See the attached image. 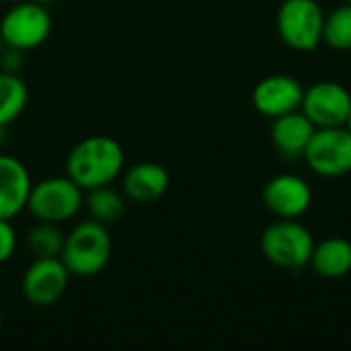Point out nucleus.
<instances>
[{
	"label": "nucleus",
	"instance_id": "obj_1",
	"mask_svg": "<svg viewBox=\"0 0 351 351\" xmlns=\"http://www.w3.org/2000/svg\"><path fill=\"white\" fill-rule=\"evenodd\" d=\"M123 148L109 136L80 140L66 158V175L82 189L111 185L123 173Z\"/></svg>",
	"mask_w": 351,
	"mask_h": 351
},
{
	"label": "nucleus",
	"instance_id": "obj_2",
	"mask_svg": "<svg viewBox=\"0 0 351 351\" xmlns=\"http://www.w3.org/2000/svg\"><path fill=\"white\" fill-rule=\"evenodd\" d=\"M111 234L109 228L97 220L78 222L68 237L64 239L62 263L70 271V276L93 278L101 274L111 259Z\"/></svg>",
	"mask_w": 351,
	"mask_h": 351
},
{
	"label": "nucleus",
	"instance_id": "obj_3",
	"mask_svg": "<svg viewBox=\"0 0 351 351\" xmlns=\"http://www.w3.org/2000/svg\"><path fill=\"white\" fill-rule=\"evenodd\" d=\"M84 204V191L68 177H49L31 187L27 210L39 222L62 224L72 220Z\"/></svg>",
	"mask_w": 351,
	"mask_h": 351
},
{
	"label": "nucleus",
	"instance_id": "obj_4",
	"mask_svg": "<svg viewBox=\"0 0 351 351\" xmlns=\"http://www.w3.org/2000/svg\"><path fill=\"white\" fill-rule=\"evenodd\" d=\"M51 33V14L41 2H14L0 21V37L6 47L29 51L47 41Z\"/></svg>",
	"mask_w": 351,
	"mask_h": 351
},
{
	"label": "nucleus",
	"instance_id": "obj_5",
	"mask_svg": "<svg viewBox=\"0 0 351 351\" xmlns=\"http://www.w3.org/2000/svg\"><path fill=\"white\" fill-rule=\"evenodd\" d=\"M315 249L313 234L306 226L296 220H286L271 224L261 237V251L265 259L280 269H300L311 263Z\"/></svg>",
	"mask_w": 351,
	"mask_h": 351
},
{
	"label": "nucleus",
	"instance_id": "obj_6",
	"mask_svg": "<svg viewBox=\"0 0 351 351\" xmlns=\"http://www.w3.org/2000/svg\"><path fill=\"white\" fill-rule=\"evenodd\" d=\"M325 12L317 0H284L278 10L280 39L296 51H313L323 41Z\"/></svg>",
	"mask_w": 351,
	"mask_h": 351
},
{
	"label": "nucleus",
	"instance_id": "obj_7",
	"mask_svg": "<svg viewBox=\"0 0 351 351\" xmlns=\"http://www.w3.org/2000/svg\"><path fill=\"white\" fill-rule=\"evenodd\" d=\"M302 158L321 177L348 175L351 173V132L346 125L317 128Z\"/></svg>",
	"mask_w": 351,
	"mask_h": 351
},
{
	"label": "nucleus",
	"instance_id": "obj_8",
	"mask_svg": "<svg viewBox=\"0 0 351 351\" xmlns=\"http://www.w3.org/2000/svg\"><path fill=\"white\" fill-rule=\"evenodd\" d=\"M68 280L70 271L60 257L33 259V263L23 274L21 292L25 300L33 306H51L66 294Z\"/></svg>",
	"mask_w": 351,
	"mask_h": 351
},
{
	"label": "nucleus",
	"instance_id": "obj_9",
	"mask_svg": "<svg viewBox=\"0 0 351 351\" xmlns=\"http://www.w3.org/2000/svg\"><path fill=\"white\" fill-rule=\"evenodd\" d=\"M351 95L339 82H317L304 90L300 111L313 121L315 128L346 125L350 115Z\"/></svg>",
	"mask_w": 351,
	"mask_h": 351
},
{
	"label": "nucleus",
	"instance_id": "obj_10",
	"mask_svg": "<svg viewBox=\"0 0 351 351\" xmlns=\"http://www.w3.org/2000/svg\"><path fill=\"white\" fill-rule=\"evenodd\" d=\"M302 84L286 74H271L259 80L253 88V105L265 117H280L302 107Z\"/></svg>",
	"mask_w": 351,
	"mask_h": 351
},
{
	"label": "nucleus",
	"instance_id": "obj_11",
	"mask_svg": "<svg viewBox=\"0 0 351 351\" xmlns=\"http://www.w3.org/2000/svg\"><path fill=\"white\" fill-rule=\"evenodd\" d=\"M263 204L278 218L294 220L311 208L313 191L298 175H278L263 187Z\"/></svg>",
	"mask_w": 351,
	"mask_h": 351
},
{
	"label": "nucleus",
	"instance_id": "obj_12",
	"mask_svg": "<svg viewBox=\"0 0 351 351\" xmlns=\"http://www.w3.org/2000/svg\"><path fill=\"white\" fill-rule=\"evenodd\" d=\"M31 175L27 167L6 154H0V218L12 220L27 210L31 193Z\"/></svg>",
	"mask_w": 351,
	"mask_h": 351
},
{
	"label": "nucleus",
	"instance_id": "obj_13",
	"mask_svg": "<svg viewBox=\"0 0 351 351\" xmlns=\"http://www.w3.org/2000/svg\"><path fill=\"white\" fill-rule=\"evenodd\" d=\"M313 121L298 109L286 115H280L271 123V142L282 158L298 160L304 156V150L315 134Z\"/></svg>",
	"mask_w": 351,
	"mask_h": 351
},
{
	"label": "nucleus",
	"instance_id": "obj_14",
	"mask_svg": "<svg viewBox=\"0 0 351 351\" xmlns=\"http://www.w3.org/2000/svg\"><path fill=\"white\" fill-rule=\"evenodd\" d=\"M169 171L158 162H138L125 169L121 185L123 195L136 204H150L160 199L169 189Z\"/></svg>",
	"mask_w": 351,
	"mask_h": 351
},
{
	"label": "nucleus",
	"instance_id": "obj_15",
	"mask_svg": "<svg viewBox=\"0 0 351 351\" xmlns=\"http://www.w3.org/2000/svg\"><path fill=\"white\" fill-rule=\"evenodd\" d=\"M315 274L323 278H343L351 271V243L341 237H331L321 245H315L311 255Z\"/></svg>",
	"mask_w": 351,
	"mask_h": 351
},
{
	"label": "nucleus",
	"instance_id": "obj_16",
	"mask_svg": "<svg viewBox=\"0 0 351 351\" xmlns=\"http://www.w3.org/2000/svg\"><path fill=\"white\" fill-rule=\"evenodd\" d=\"M84 206L88 210V216L105 226L115 224L117 220H121L123 212H125V199L119 191L111 189V185H103V187H95L84 191Z\"/></svg>",
	"mask_w": 351,
	"mask_h": 351
},
{
	"label": "nucleus",
	"instance_id": "obj_17",
	"mask_svg": "<svg viewBox=\"0 0 351 351\" xmlns=\"http://www.w3.org/2000/svg\"><path fill=\"white\" fill-rule=\"evenodd\" d=\"M29 101L27 84L19 74L0 72V128L10 125L25 111Z\"/></svg>",
	"mask_w": 351,
	"mask_h": 351
},
{
	"label": "nucleus",
	"instance_id": "obj_18",
	"mask_svg": "<svg viewBox=\"0 0 351 351\" xmlns=\"http://www.w3.org/2000/svg\"><path fill=\"white\" fill-rule=\"evenodd\" d=\"M64 239L66 237L62 234L58 224L37 220V224L27 230L25 243L33 259H41V257H60L64 249Z\"/></svg>",
	"mask_w": 351,
	"mask_h": 351
},
{
	"label": "nucleus",
	"instance_id": "obj_19",
	"mask_svg": "<svg viewBox=\"0 0 351 351\" xmlns=\"http://www.w3.org/2000/svg\"><path fill=\"white\" fill-rule=\"evenodd\" d=\"M323 41L333 49H351V4L325 14Z\"/></svg>",
	"mask_w": 351,
	"mask_h": 351
},
{
	"label": "nucleus",
	"instance_id": "obj_20",
	"mask_svg": "<svg viewBox=\"0 0 351 351\" xmlns=\"http://www.w3.org/2000/svg\"><path fill=\"white\" fill-rule=\"evenodd\" d=\"M16 251V232L10 220L0 218V265L6 263Z\"/></svg>",
	"mask_w": 351,
	"mask_h": 351
},
{
	"label": "nucleus",
	"instance_id": "obj_21",
	"mask_svg": "<svg viewBox=\"0 0 351 351\" xmlns=\"http://www.w3.org/2000/svg\"><path fill=\"white\" fill-rule=\"evenodd\" d=\"M346 128L351 132V109H350V115H348V119H346Z\"/></svg>",
	"mask_w": 351,
	"mask_h": 351
},
{
	"label": "nucleus",
	"instance_id": "obj_22",
	"mask_svg": "<svg viewBox=\"0 0 351 351\" xmlns=\"http://www.w3.org/2000/svg\"><path fill=\"white\" fill-rule=\"evenodd\" d=\"M4 47H6V45H4V41H2V37H0V56H2V51H4Z\"/></svg>",
	"mask_w": 351,
	"mask_h": 351
},
{
	"label": "nucleus",
	"instance_id": "obj_23",
	"mask_svg": "<svg viewBox=\"0 0 351 351\" xmlns=\"http://www.w3.org/2000/svg\"><path fill=\"white\" fill-rule=\"evenodd\" d=\"M0 333H2V313H0Z\"/></svg>",
	"mask_w": 351,
	"mask_h": 351
},
{
	"label": "nucleus",
	"instance_id": "obj_24",
	"mask_svg": "<svg viewBox=\"0 0 351 351\" xmlns=\"http://www.w3.org/2000/svg\"><path fill=\"white\" fill-rule=\"evenodd\" d=\"M2 134H4V128H0V136H2ZM0 140H2V138H0Z\"/></svg>",
	"mask_w": 351,
	"mask_h": 351
},
{
	"label": "nucleus",
	"instance_id": "obj_25",
	"mask_svg": "<svg viewBox=\"0 0 351 351\" xmlns=\"http://www.w3.org/2000/svg\"><path fill=\"white\" fill-rule=\"evenodd\" d=\"M4 2H21V0H4Z\"/></svg>",
	"mask_w": 351,
	"mask_h": 351
},
{
	"label": "nucleus",
	"instance_id": "obj_26",
	"mask_svg": "<svg viewBox=\"0 0 351 351\" xmlns=\"http://www.w3.org/2000/svg\"><path fill=\"white\" fill-rule=\"evenodd\" d=\"M348 2H350V4H351V0H348Z\"/></svg>",
	"mask_w": 351,
	"mask_h": 351
}]
</instances>
